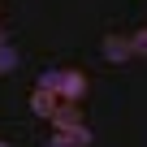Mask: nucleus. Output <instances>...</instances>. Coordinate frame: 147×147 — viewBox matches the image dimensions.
<instances>
[{
  "label": "nucleus",
  "mask_w": 147,
  "mask_h": 147,
  "mask_svg": "<svg viewBox=\"0 0 147 147\" xmlns=\"http://www.w3.org/2000/svg\"><path fill=\"white\" fill-rule=\"evenodd\" d=\"M48 121H52V130H78V125H82V108L74 104V100H61Z\"/></svg>",
  "instance_id": "nucleus-1"
},
{
  "label": "nucleus",
  "mask_w": 147,
  "mask_h": 147,
  "mask_svg": "<svg viewBox=\"0 0 147 147\" xmlns=\"http://www.w3.org/2000/svg\"><path fill=\"white\" fill-rule=\"evenodd\" d=\"M82 95H87V78H82L78 69H65V78H61V100H74V104H78Z\"/></svg>",
  "instance_id": "nucleus-2"
},
{
  "label": "nucleus",
  "mask_w": 147,
  "mask_h": 147,
  "mask_svg": "<svg viewBox=\"0 0 147 147\" xmlns=\"http://www.w3.org/2000/svg\"><path fill=\"white\" fill-rule=\"evenodd\" d=\"M104 56H108V61H130V56H134L130 35H108V39H104Z\"/></svg>",
  "instance_id": "nucleus-3"
},
{
  "label": "nucleus",
  "mask_w": 147,
  "mask_h": 147,
  "mask_svg": "<svg viewBox=\"0 0 147 147\" xmlns=\"http://www.w3.org/2000/svg\"><path fill=\"white\" fill-rule=\"evenodd\" d=\"M56 104H61V95H52V91L35 87V95H30V113H35V117H52V113H56Z\"/></svg>",
  "instance_id": "nucleus-4"
},
{
  "label": "nucleus",
  "mask_w": 147,
  "mask_h": 147,
  "mask_svg": "<svg viewBox=\"0 0 147 147\" xmlns=\"http://www.w3.org/2000/svg\"><path fill=\"white\" fill-rule=\"evenodd\" d=\"M61 78H65V69H48L43 78H39V87H43V91H52V95H61Z\"/></svg>",
  "instance_id": "nucleus-5"
},
{
  "label": "nucleus",
  "mask_w": 147,
  "mask_h": 147,
  "mask_svg": "<svg viewBox=\"0 0 147 147\" xmlns=\"http://www.w3.org/2000/svg\"><path fill=\"white\" fill-rule=\"evenodd\" d=\"M18 69V52L13 48H0V74H13Z\"/></svg>",
  "instance_id": "nucleus-6"
},
{
  "label": "nucleus",
  "mask_w": 147,
  "mask_h": 147,
  "mask_svg": "<svg viewBox=\"0 0 147 147\" xmlns=\"http://www.w3.org/2000/svg\"><path fill=\"white\" fill-rule=\"evenodd\" d=\"M130 48H134V56H147V30H134L130 35Z\"/></svg>",
  "instance_id": "nucleus-7"
},
{
  "label": "nucleus",
  "mask_w": 147,
  "mask_h": 147,
  "mask_svg": "<svg viewBox=\"0 0 147 147\" xmlns=\"http://www.w3.org/2000/svg\"><path fill=\"white\" fill-rule=\"evenodd\" d=\"M69 138H74V147H91V130H87V125L69 130Z\"/></svg>",
  "instance_id": "nucleus-8"
},
{
  "label": "nucleus",
  "mask_w": 147,
  "mask_h": 147,
  "mask_svg": "<svg viewBox=\"0 0 147 147\" xmlns=\"http://www.w3.org/2000/svg\"><path fill=\"white\" fill-rule=\"evenodd\" d=\"M48 147H74V138H69V130H56V134H52V143H48Z\"/></svg>",
  "instance_id": "nucleus-9"
},
{
  "label": "nucleus",
  "mask_w": 147,
  "mask_h": 147,
  "mask_svg": "<svg viewBox=\"0 0 147 147\" xmlns=\"http://www.w3.org/2000/svg\"><path fill=\"white\" fill-rule=\"evenodd\" d=\"M0 48H9V35H5V30H0Z\"/></svg>",
  "instance_id": "nucleus-10"
},
{
  "label": "nucleus",
  "mask_w": 147,
  "mask_h": 147,
  "mask_svg": "<svg viewBox=\"0 0 147 147\" xmlns=\"http://www.w3.org/2000/svg\"><path fill=\"white\" fill-rule=\"evenodd\" d=\"M0 147H9V143H0Z\"/></svg>",
  "instance_id": "nucleus-11"
}]
</instances>
